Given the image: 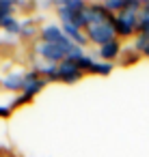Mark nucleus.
Instances as JSON below:
<instances>
[{
  "mask_svg": "<svg viewBox=\"0 0 149 157\" xmlns=\"http://www.w3.org/2000/svg\"><path fill=\"white\" fill-rule=\"evenodd\" d=\"M71 45H74V41H69V43H37V54L46 60V63H54V65H61L65 58H67V52L71 50Z\"/></svg>",
  "mask_w": 149,
  "mask_h": 157,
  "instance_id": "f257e3e1",
  "label": "nucleus"
},
{
  "mask_svg": "<svg viewBox=\"0 0 149 157\" xmlns=\"http://www.w3.org/2000/svg\"><path fill=\"white\" fill-rule=\"evenodd\" d=\"M117 37V30H115V20L112 22H104V24H93L87 28V39L95 45H106L110 41H115Z\"/></svg>",
  "mask_w": 149,
  "mask_h": 157,
  "instance_id": "f03ea898",
  "label": "nucleus"
},
{
  "mask_svg": "<svg viewBox=\"0 0 149 157\" xmlns=\"http://www.w3.org/2000/svg\"><path fill=\"white\" fill-rule=\"evenodd\" d=\"M115 30L119 37H132L138 30V11L123 9L115 15Z\"/></svg>",
  "mask_w": 149,
  "mask_h": 157,
  "instance_id": "7ed1b4c3",
  "label": "nucleus"
},
{
  "mask_svg": "<svg viewBox=\"0 0 149 157\" xmlns=\"http://www.w3.org/2000/svg\"><path fill=\"white\" fill-rule=\"evenodd\" d=\"M43 86H46V80L43 78H39V73L37 71H26L24 73V97H28V99H33L37 93H41L43 90Z\"/></svg>",
  "mask_w": 149,
  "mask_h": 157,
  "instance_id": "20e7f679",
  "label": "nucleus"
},
{
  "mask_svg": "<svg viewBox=\"0 0 149 157\" xmlns=\"http://www.w3.org/2000/svg\"><path fill=\"white\" fill-rule=\"evenodd\" d=\"M82 78V71L78 69V65L74 63V60H63L61 65H58V80L61 82H67V84H74V82H78Z\"/></svg>",
  "mask_w": 149,
  "mask_h": 157,
  "instance_id": "39448f33",
  "label": "nucleus"
},
{
  "mask_svg": "<svg viewBox=\"0 0 149 157\" xmlns=\"http://www.w3.org/2000/svg\"><path fill=\"white\" fill-rule=\"evenodd\" d=\"M41 41L43 43H69L71 39H67L65 37V33H63V28L61 26H56V24H48V26H43L41 28Z\"/></svg>",
  "mask_w": 149,
  "mask_h": 157,
  "instance_id": "423d86ee",
  "label": "nucleus"
},
{
  "mask_svg": "<svg viewBox=\"0 0 149 157\" xmlns=\"http://www.w3.org/2000/svg\"><path fill=\"white\" fill-rule=\"evenodd\" d=\"M97 56H99L104 63H112L115 58H119V56H121V43L115 39V41H110V43L102 45V48L97 50Z\"/></svg>",
  "mask_w": 149,
  "mask_h": 157,
  "instance_id": "0eeeda50",
  "label": "nucleus"
},
{
  "mask_svg": "<svg viewBox=\"0 0 149 157\" xmlns=\"http://www.w3.org/2000/svg\"><path fill=\"white\" fill-rule=\"evenodd\" d=\"M2 86H5L7 90H22V88H24V73L15 71V73L7 75V78L2 80Z\"/></svg>",
  "mask_w": 149,
  "mask_h": 157,
  "instance_id": "6e6552de",
  "label": "nucleus"
},
{
  "mask_svg": "<svg viewBox=\"0 0 149 157\" xmlns=\"http://www.w3.org/2000/svg\"><path fill=\"white\" fill-rule=\"evenodd\" d=\"M35 71L46 75L48 80H58V65H54V63H39Z\"/></svg>",
  "mask_w": 149,
  "mask_h": 157,
  "instance_id": "1a4fd4ad",
  "label": "nucleus"
},
{
  "mask_svg": "<svg viewBox=\"0 0 149 157\" xmlns=\"http://www.w3.org/2000/svg\"><path fill=\"white\" fill-rule=\"evenodd\" d=\"M0 26L7 30V35H20V30H22V22H18L13 15L5 17V20H0Z\"/></svg>",
  "mask_w": 149,
  "mask_h": 157,
  "instance_id": "9d476101",
  "label": "nucleus"
},
{
  "mask_svg": "<svg viewBox=\"0 0 149 157\" xmlns=\"http://www.w3.org/2000/svg\"><path fill=\"white\" fill-rule=\"evenodd\" d=\"M56 7H65L71 13H80V11L87 9V5L82 2V0H63V2H56Z\"/></svg>",
  "mask_w": 149,
  "mask_h": 157,
  "instance_id": "9b49d317",
  "label": "nucleus"
},
{
  "mask_svg": "<svg viewBox=\"0 0 149 157\" xmlns=\"http://www.w3.org/2000/svg\"><path fill=\"white\" fill-rule=\"evenodd\" d=\"M112 63H104V60H95V65L91 67V71L89 73H97V75H108V73H112Z\"/></svg>",
  "mask_w": 149,
  "mask_h": 157,
  "instance_id": "f8f14e48",
  "label": "nucleus"
},
{
  "mask_svg": "<svg viewBox=\"0 0 149 157\" xmlns=\"http://www.w3.org/2000/svg\"><path fill=\"white\" fill-rule=\"evenodd\" d=\"M104 7H106L112 15H117V13H121V11L127 7V0H106Z\"/></svg>",
  "mask_w": 149,
  "mask_h": 157,
  "instance_id": "ddd939ff",
  "label": "nucleus"
},
{
  "mask_svg": "<svg viewBox=\"0 0 149 157\" xmlns=\"http://www.w3.org/2000/svg\"><path fill=\"white\" fill-rule=\"evenodd\" d=\"M82 56H87V52H84L80 45H76V43H74V45H71V50L67 52V60H74V63H78Z\"/></svg>",
  "mask_w": 149,
  "mask_h": 157,
  "instance_id": "4468645a",
  "label": "nucleus"
},
{
  "mask_svg": "<svg viewBox=\"0 0 149 157\" xmlns=\"http://www.w3.org/2000/svg\"><path fill=\"white\" fill-rule=\"evenodd\" d=\"M20 35H22V37H33V35H37V28H35L33 20L22 22V30H20Z\"/></svg>",
  "mask_w": 149,
  "mask_h": 157,
  "instance_id": "2eb2a0df",
  "label": "nucleus"
},
{
  "mask_svg": "<svg viewBox=\"0 0 149 157\" xmlns=\"http://www.w3.org/2000/svg\"><path fill=\"white\" fill-rule=\"evenodd\" d=\"M147 45H149V37H147V35H138L132 48H134L136 52H140V54H143V52L147 50Z\"/></svg>",
  "mask_w": 149,
  "mask_h": 157,
  "instance_id": "dca6fc26",
  "label": "nucleus"
},
{
  "mask_svg": "<svg viewBox=\"0 0 149 157\" xmlns=\"http://www.w3.org/2000/svg\"><path fill=\"white\" fill-rule=\"evenodd\" d=\"M76 65H78V69H80V71L84 73V71H91V67L95 65V60H93V58H91V56L87 54V56H82V58H80V60H78Z\"/></svg>",
  "mask_w": 149,
  "mask_h": 157,
  "instance_id": "f3484780",
  "label": "nucleus"
},
{
  "mask_svg": "<svg viewBox=\"0 0 149 157\" xmlns=\"http://www.w3.org/2000/svg\"><path fill=\"white\" fill-rule=\"evenodd\" d=\"M13 2H9V0H0V20H5V17H9L11 15V11H13Z\"/></svg>",
  "mask_w": 149,
  "mask_h": 157,
  "instance_id": "a211bd4d",
  "label": "nucleus"
},
{
  "mask_svg": "<svg viewBox=\"0 0 149 157\" xmlns=\"http://www.w3.org/2000/svg\"><path fill=\"white\" fill-rule=\"evenodd\" d=\"M147 26H149V13L147 11H140L138 13V33H143Z\"/></svg>",
  "mask_w": 149,
  "mask_h": 157,
  "instance_id": "6ab92c4d",
  "label": "nucleus"
},
{
  "mask_svg": "<svg viewBox=\"0 0 149 157\" xmlns=\"http://www.w3.org/2000/svg\"><path fill=\"white\" fill-rule=\"evenodd\" d=\"M11 114V108H0V116H9Z\"/></svg>",
  "mask_w": 149,
  "mask_h": 157,
  "instance_id": "aec40b11",
  "label": "nucleus"
},
{
  "mask_svg": "<svg viewBox=\"0 0 149 157\" xmlns=\"http://www.w3.org/2000/svg\"><path fill=\"white\" fill-rule=\"evenodd\" d=\"M143 11H147V13H149V0H145V5H143Z\"/></svg>",
  "mask_w": 149,
  "mask_h": 157,
  "instance_id": "412c9836",
  "label": "nucleus"
},
{
  "mask_svg": "<svg viewBox=\"0 0 149 157\" xmlns=\"http://www.w3.org/2000/svg\"><path fill=\"white\" fill-rule=\"evenodd\" d=\"M143 54H145V56H147V58H149V45H147V50H145V52H143Z\"/></svg>",
  "mask_w": 149,
  "mask_h": 157,
  "instance_id": "4be33fe9",
  "label": "nucleus"
}]
</instances>
